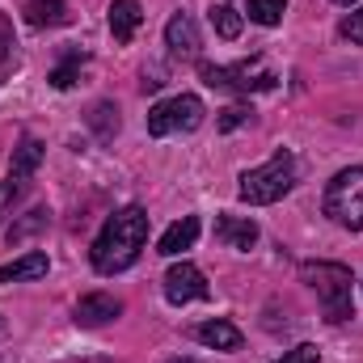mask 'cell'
<instances>
[{
	"label": "cell",
	"mask_w": 363,
	"mask_h": 363,
	"mask_svg": "<svg viewBox=\"0 0 363 363\" xmlns=\"http://www.w3.org/2000/svg\"><path fill=\"white\" fill-rule=\"evenodd\" d=\"M81 64H85V55H68V60L51 72V85H55V89H72V85L81 81Z\"/></svg>",
	"instance_id": "20"
},
{
	"label": "cell",
	"mask_w": 363,
	"mask_h": 363,
	"mask_svg": "<svg viewBox=\"0 0 363 363\" xmlns=\"http://www.w3.org/2000/svg\"><path fill=\"white\" fill-rule=\"evenodd\" d=\"M165 47H169V55H178V60H199L203 38H199V26H194L190 13H174V17L165 21Z\"/></svg>",
	"instance_id": "8"
},
{
	"label": "cell",
	"mask_w": 363,
	"mask_h": 363,
	"mask_svg": "<svg viewBox=\"0 0 363 363\" xmlns=\"http://www.w3.org/2000/svg\"><path fill=\"white\" fill-rule=\"evenodd\" d=\"M51 271V262H47V254H26V258H13V262H4L0 267V283H26V279H43V274Z\"/></svg>",
	"instance_id": "15"
},
{
	"label": "cell",
	"mask_w": 363,
	"mask_h": 363,
	"mask_svg": "<svg viewBox=\"0 0 363 363\" xmlns=\"http://www.w3.org/2000/svg\"><path fill=\"white\" fill-rule=\"evenodd\" d=\"M43 165V144L34 140V135H26L17 148H13V161H9V182H17V186H26V182L34 178V169Z\"/></svg>",
	"instance_id": "13"
},
{
	"label": "cell",
	"mask_w": 363,
	"mask_h": 363,
	"mask_svg": "<svg viewBox=\"0 0 363 363\" xmlns=\"http://www.w3.org/2000/svg\"><path fill=\"white\" fill-rule=\"evenodd\" d=\"M342 34H347L355 47H363V9H359V13H351V17L342 21Z\"/></svg>",
	"instance_id": "24"
},
{
	"label": "cell",
	"mask_w": 363,
	"mask_h": 363,
	"mask_svg": "<svg viewBox=\"0 0 363 363\" xmlns=\"http://www.w3.org/2000/svg\"><path fill=\"white\" fill-rule=\"evenodd\" d=\"M4 64H9V60H4V55H0V72H4Z\"/></svg>",
	"instance_id": "27"
},
{
	"label": "cell",
	"mask_w": 363,
	"mask_h": 363,
	"mask_svg": "<svg viewBox=\"0 0 363 363\" xmlns=\"http://www.w3.org/2000/svg\"><path fill=\"white\" fill-rule=\"evenodd\" d=\"M334 4H338V9H351V4H355V0H334Z\"/></svg>",
	"instance_id": "25"
},
{
	"label": "cell",
	"mask_w": 363,
	"mask_h": 363,
	"mask_svg": "<svg viewBox=\"0 0 363 363\" xmlns=\"http://www.w3.org/2000/svg\"><path fill=\"white\" fill-rule=\"evenodd\" d=\"M207 118V106L194 97V93H178V97H165L148 110V135H174V131H199Z\"/></svg>",
	"instance_id": "6"
},
{
	"label": "cell",
	"mask_w": 363,
	"mask_h": 363,
	"mask_svg": "<svg viewBox=\"0 0 363 363\" xmlns=\"http://www.w3.org/2000/svg\"><path fill=\"white\" fill-rule=\"evenodd\" d=\"M89 127L97 140H114L118 135V106L114 101H97L89 110Z\"/></svg>",
	"instance_id": "18"
},
{
	"label": "cell",
	"mask_w": 363,
	"mask_h": 363,
	"mask_svg": "<svg viewBox=\"0 0 363 363\" xmlns=\"http://www.w3.org/2000/svg\"><path fill=\"white\" fill-rule=\"evenodd\" d=\"M140 21H144L140 0H114L110 4V34H114V43H131L135 30H140Z\"/></svg>",
	"instance_id": "14"
},
{
	"label": "cell",
	"mask_w": 363,
	"mask_h": 363,
	"mask_svg": "<svg viewBox=\"0 0 363 363\" xmlns=\"http://www.w3.org/2000/svg\"><path fill=\"white\" fill-rule=\"evenodd\" d=\"M169 363H199V359H182V355H178V359H169Z\"/></svg>",
	"instance_id": "26"
},
{
	"label": "cell",
	"mask_w": 363,
	"mask_h": 363,
	"mask_svg": "<svg viewBox=\"0 0 363 363\" xmlns=\"http://www.w3.org/2000/svg\"><path fill=\"white\" fill-rule=\"evenodd\" d=\"M199 233H203L199 216H182L178 224H169V228L161 233V241H157V254H165V258H178V254H186V250H194Z\"/></svg>",
	"instance_id": "10"
},
{
	"label": "cell",
	"mask_w": 363,
	"mask_h": 363,
	"mask_svg": "<svg viewBox=\"0 0 363 363\" xmlns=\"http://www.w3.org/2000/svg\"><path fill=\"white\" fill-rule=\"evenodd\" d=\"M216 237H220L228 250L250 254V250L258 245V224H254V220H241V216H220V220H216Z\"/></svg>",
	"instance_id": "11"
},
{
	"label": "cell",
	"mask_w": 363,
	"mask_h": 363,
	"mask_svg": "<svg viewBox=\"0 0 363 363\" xmlns=\"http://www.w3.org/2000/svg\"><path fill=\"white\" fill-rule=\"evenodd\" d=\"M245 13H250V21H258V26H279L283 13H287V0H250Z\"/></svg>",
	"instance_id": "19"
},
{
	"label": "cell",
	"mask_w": 363,
	"mask_h": 363,
	"mask_svg": "<svg viewBox=\"0 0 363 363\" xmlns=\"http://www.w3.org/2000/svg\"><path fill=\"white\" fill-rule=\"evenodd\" d=\"M123 313V300L110 291H89L77 300V325H106Z\"/></svg>",
	"instance_id": "9"
},
{
	"label": "cell",
	"mask_w": 363,
	"mask_h": 363,
	"mask_svg": "<svg viewBox=\"0 0 363 363\" xmlns=\"http://www.w3.org/2000/svg\"><path fill=\"white\" fill-rule=\"evenodd\" d=\"M47 224H51V211H47V207H34L21 224H13V228H9V241H21V237L38 233V228H47Z\"/></svg>",
	"instance_id": "21"
},
{
	"label": "cell",
	"mask_w": 363,
	"mask_h": 363,
	"mask_svg": "<svg viewBox=\"0 0 363 363\" xmlns=\"http://www.w3.org/2000/svg\"><path fill=\"white\" fill-rule=\"evenodd\" d=\"M300 279L317 291V300H321V308H325V321H351L355 317V300H351V291H355V274L351 267H342V262H304L300 267Z\"/></svg>",
	"instance_id": "2"
},
{
	"label": "cell",
	"mask_w": 363,
	"mask_h": 363,
	"mask_svg": "<svg viewBox=\"0 0 363 363\" xmlns=\"http://www.w3.org/2000/svg\"><path fill=\"white\" fill-rule=\"evenodd\" d=\"M26 21L30 26H68L72 21V13H68V4L64 0H30L26 4Z\"/></svg>",
	"instance_id": "16"
},
{
	"label": "cell",
	"mask_w": 363,
	"mask_h": 363,
	"mask_svg": "<svg viewBox=\"0 0 363 363\" xmlns=\"http://www.w3.org/2000/svg\"><path fill=\"white\" fill-rule=\"evenodd\" d=\"M144 241H148V211L144 207H118L106 228L97 233L89 258H93V271L97 274H118L127 267H135V258L144 254Z\"/></svg>",
	"instance_id": "1"
},
{
	"label": "cell",
	"mask_w": 363,
	"mask_h": 363,
	"mask_svg": "<svg viewBox=\"0 0 363 363\" xmlns=\"http://www.w3.org/2000/svg\"><path fill=\"white\" fill-rule=\"evenodd\" d=\"M291 186H296V157H291L287 148H279L267 165L241 174L237 194H241L245 203H254V207H271V203H279Z\"/></svg>",
	"instance_id": "3"
},
{
	"label": "cell",
	"mask_w": 363,
	"mask_h": 363,
	"mask_svg": "<svg viewBox=\"0 0 363 363\" xmlns=\"http://www.w3.org/2000/svg\"><path fill=\"white\" fill-rule=\"evenodd\" d=\"M211 30L224 38V43H233V38H241V26H245V17L233 9V4H211Z\"/></svg>",
	"instance_id": "17"
},
{
	"label": "cell",
	"mask_w": 363,
	"mask_h": 363,
	"mask_svg": "<svg viewBox=\"0 0 363 363\" xmlns=\"http://www.w3.org/2000/svg\"><path fill=\"white\" fill-rule=\"evenodd\" d=\"M317 359H321V351H317L313 342H300L296 351H287L283 359H274V363H317Z\"/></svg>",
	"instance_id": "23"
},
{
	"label": "cell",
	"mask_w": 363,
	"mask_h": 363,
	"mask_svg": "<svg viewBox=\"0 0 363 363\" xmlns=\"http://www.w3.org/2000/svg\"><path fill=\"white\" fill-rule=\"evenodd\" d=\"M190 338H194V342H203V347H211V351H237V347H241V330H237L233 321H224V317L194 325V330H190Z\"/></svg>",
	"instance_id": "12"
},
{
	"label": "cell",
	"mask_w": 363,
	"mask_h": 363,
	"mask_svg": "<svg viewBox=\"0 0 363 363\" xmlns=\"http://www.w3.org/2000/svg\"><path fill=\"white\" fill-rule=\"evenodd\" d=\"M325 216L347 228V233H363V169L351 165V169H338L330 186H325V199H321Z\"/></svg>",
	"instance_id": "4"
},
{
	"label": "cell",
	"mask_w": 363,
	"mask_h": 363,
	"mask_svg": "<svg viewBox=\"0 0 363 363\" xmlns=\"http://www.w3.org/2000/svg\"><path fill=\"white\" fill-rule=\"evenodd\" d=\"M250 118H254V110H250V106H228V110H220L216 127H220V131H237V127H245Z\"/></svg>",
	"instance_id": "22"
},
{
	"label": "cell",
	"mask_w": 363,
	"mask_h": 363,
	"mask_svg": "<svg viewBox=\"0 0 363 363\" xmlns=\"http://www.w3.org/2000/svg\"><path fill=\"white\" fill-rule=\"evenodd\" d=\"M199 77H203V85L228 89V93H267L279 85V72H271L262 60H241L233 68H224V64H199Z\"/></svg>",
	"instance_id": "5"
},
{
	"label": "cell",
	"mask_w": 363,
	"mask_h": 363,
	"mask_svg": "<svg viewBox=\"0 0 363 363\" xmlns=\"http://www.w3.org/2000/svg\"><path fill=\"white\" fill-rule=\"evenodd\" d=\"M161 283H165V300L169 304H194V300H207L211 296L207 279H203V271L194 262H174Z\"/></svg>",
	"instance_id": "7"
}]
</instances>
